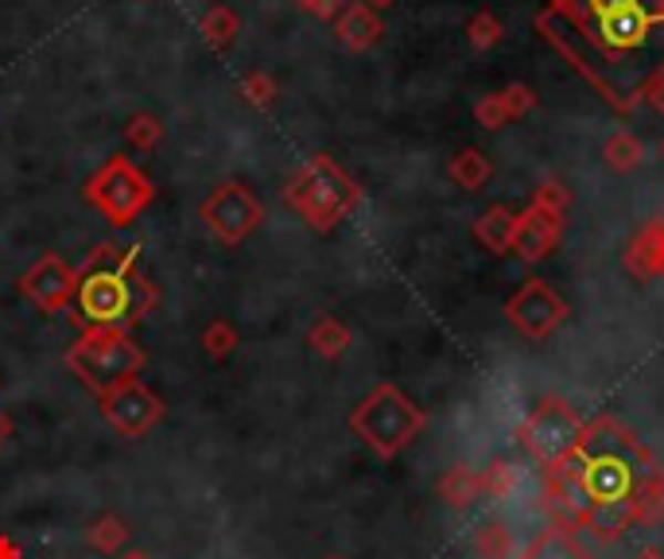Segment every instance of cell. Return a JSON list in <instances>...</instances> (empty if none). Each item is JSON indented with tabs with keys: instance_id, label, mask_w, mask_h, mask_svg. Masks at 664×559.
<instances>
[{
	"instance_id": "obj_1",
	"label": "cell",
	"mask_w": 664,
	"mask_h": 559,
	"mask_svg": "<svg viewBox=\"0 0 664 559\" xmlns=\"http://www.w3.org/2000/svg\"><path fill=\"white\" fill-rule=\"evenodd\" d=\"M537 32L618 113L664 71V0H548Z\"/></svg>"
},
{
	"instance_id": "obj_2",
	"label": "cell",
	"mask_w": 664,
	"mask_h": 559,
	"mask_svg": "<svg viewBox=\"0 0 664 559\" xmlns=\"http://www.w3.org/2000/svg\"><path fill=\"white\" fill-rule=\"evenodd\" d=\"M563 497L587 528L602 540L622 536L649 489V455L625 427L599 420L583 432L579 447L560 463Z\"/></svg>"
},
{
	"instance_id": "obj_3",
	"label": "cell",
	"mask_w": 664,
	"mask_h": 559,
	"mask_svg": "<svg viewBox=\"0 0 664 559\" xmlns=\"http://www.w3.org/2000/svg\"><path fill=\"white\" fill-rule=\"evenodd\" d=\"M159 292L141 268L133 245H97L79 268L74 319L82 327H133L156 308Z\"/></svg>"
},
{
	"instance_id": "obj_4",
	"label": "cell",
	"mask_w": 664,
	"mask_h": 559,
	"mask_svg": "<svg viewBox=\"0 0 664 559\" xmlns=\"http://www.w3.org/2000/svg\"><path fill=\"white\" fill-rule=\"evenodd\" d=\"M284 198L311 229L331 234V229L357 206L362 190H357V183L350 179L331 156H311L308 164L288 179Z\"/></svg>"
},
{
	"instance_id": "obj_5",
	"label": "cell",
	"mask_w": 664,
	"mask_h": 559,
	"mask_svg": "<svg viewBox=\"0 0 664 559\" xmlns=\"http://www.w3.org/2000/svg\"><path fill=\"white\" fill-rule=\"evenodd\" d=\"M66 365L90 393L105 396L136 381V373L144 370V350L121 327H86L82 339L66 350Z\"/></svg>"
},
{
	"instance_id": "obj_6",
	"label": "cell",
	"mask_w": 664,
	"mask_h": 559,
	"mask_svg": "<svg viewBox=\"0 0 664 559\" xmlns=\"http://www.w3.org/2000/svg\"><path fill=\"white\" fill-rule=\"evenodd\" d=\"M427 416L396 385H377L350 416V427L370 443L381 458H393L424 432Z\"/></svg>"
},
{
	"instance_id": "obj_7",
	"label": "cell",
	"mask_w": 664,
	"mask_h": 559,
	"mask_svg": "<svg viewBox=\"0 0 664 559\" xmlns=\"http://www.w3.org/2000/svg\"><path fill=\"white\" fill-rule=\"evenodd\" d=\"M156 187L128 156H110L86 183V203L110 218V226H128L152 203Z\"/></svg>"
},
{
	"instance_id": "obj_8",
	"label": "cell",
	"mask_w": 664,
	"mask_h": 559,
	"mask_svg": "<svg viewBox=\"0 0 664 559\" xmlns=\"http://www.w3.org/2000/svg\"><path fill=\"white\" fill-rule=\"evenodd\" d=\"M203 221L221 245H241L264 226V203L238 179H226L203 198Z\"/></svg>"
},
{
	"instance_id": "obj_9",
	"label": "cell",
	"mask_w": 664,
	"mask_h": 559,
	"mask_svg": "<svg viewBox=\"0 0 664 559\" xmlns=\"http://www.w3.org/2000/svg\"><path fill=\"white\" fill-rule=\"evenodd\" d=\"M563 210H568V195L560 190V183H540L529 210L517 214L513 252L525 265H537V260H544L556 249V241L563 234Z\"/></svg>"
},
{
	"instance_id": "obj_10",
	"label": "cell",
	"mask_w": 664,
	"mask_h": 559,
	"mask_svg": "<svg viewBox=\"0 0 664 559\" xmlns=\"http://www.w3.org/2000/svg\"><path fill=\"white\" fill-rule=\"evenodd\" d=\"M583 432L587 427L575 420V412H571L563 401H556V396L540 401L537 408H532V416L521 424L525 447H529L532 458H540L544 466H560L563 458L579 447Z\"/></svg>"
},
{
	"instance_id": "obj_11",
	"label": "cell",
	"mask_w": 664,
	"mask_h": 559,
	"mask_svg": "<svg viewBox=\"0 0 664 559\" xmlns=\"http://www.w3.org/2000/svg\"><path fill=\"white\" fill-rule=\"evenodd\" d=\"M74 288H79V268L63 260L59 252H43L24 276H20V296L43 315H59L63 308L74 303Z\"/></svg>"
},
{
	"instance_id": "obj_12",
	"label": "cell",
	"mask_w": 664,
	"mask_h": 559,
	"mask_svg": "<svg viewBox=\"0 0 664 559\" xmlns=\"http://www.w3.org/2000/svg\"><path fill=\"white\" fill-rule=\"evenodd\" d=\"M97 401H102V416L113 424V432L128 435V439H141L164 420V401L144 381H128V385L113 389Z\"/></svg>"
},
{
	"instance_id": "obj_13",
	"label": "cell",
	"mask_w": 664,
	"mask_h": 559,
	"mask_svg": "<svg viewBox=\"0 0 664 559\" xmlns=\"http://www.w3.org/2000/svg\"><path fill=\"white\" fill-rule=\"evenodd\" d=\"M568 315V303L544 284V280H525V288L506 303V319L532 342H544Z\"/></svg>"
},
{
	"instance_id": "obj_14",
	"label": "cell",
	"mask_w": 664,
	"mask_h": 559,
	"mask_svg": "<svg viewBox=\"0 0 664 559\" xmlns=\"http://www.w3.org/2000/svg\"><path fill=\"white\" fill-rule=\"evenodd\" d=\"M381 32H385L381 17L370 9V4H362V0L342 4V12L334 17V35H339V43L350 51H370L373 43L381 40Z\"/></svg>"
},
{
	"instance_id": "obj_15",
	"label": "cell",
	"mask_w": 664,
	"mask_h": 559,
	"mask_svg": "<svg viewBox=\"0 0 664 559\" xmlns=\"http://www.w3.org/2000/svg\"><path fill=\"white\" fill-rule=\"evenodd\" d=\"M475 237L483 241V249H490L494 257H506L513 249L517 237V214L509 206H490L483 218L475 221Z\"/></svg>"
},
{
	"instance_id": "obj_16",
	"label": "cell",
	"mask_w": 664,
	"mask_h": 559,
	"mask_svg": "<svg viewBox=\"0 0 664 559\" xmlns=\"http://www.w3.org/2000/svg\"><path fill=\"white\" fill-rule=\"evenodd\" d=\"M625 268H630V272H637L641 280H649V276H661L664 272V221L649 226L645 234H641L637 241L630 245Z\"/></svg>"
},
{
	"instance_id": "obj_17",
	"label": "cell",
	"mask_w": 664,
	"mask_h": 559,
	"mask_svg": "<svg viewBox=\"0 0 664 559\" xmlns=\"http://www.w3.org/2000/svg\"><path fill=\"white\" fill-rule=\"evenodd\" d=\"M521 559H591V551L583 548L575 532L568 528H544L529 548L521 551Z\"/></svg>"
},
{
	"instance_id": "obj_18",
	"label": "cell",
	"mask_w": 664,
	"mask_h": 559,
	"mask_svg": "<svg viewBox=\"0 0 664 559\" xmlns=\"http://www.w3.org/2000/svg\"><path fill=\"white\" fill-rule=\"evenodd\" d=\"M198 32H203V43L210 51H230L241 32V20L230 4H214V9H206L203 20H198Z\"/></svg>"
},
{
	"instance_id": "obj_19",
	"label": "cell",
	"mask_w": 664,
	"mask_h": 559,
	"mask_svg": "<svg viewBox=\"0 0 664 559\" xmlns=\"http://www.w3.org/2000/svg\"><path fill=\"white\" fill-rule=\"evenodd\" d=\"M447 175H452L455 187H463V190H478V187H486V179H490V175H494V167H490V159H486L478 148H463L459 156L452 159V167H447Z\"/></svg>"
},
{
	"instance_id": "obj_20",
	"label": "cell",
	"mask_w": 664,
	"mask_h": 559,
	"mask_svg": "<svg viewBox=\"0 0 664 559\" xmlns=\"http://www.w3.org/2000/svg\"><path fill=\"white\" fill-rule=\"evenodd\" d=\"M308 342L323 358H339V354H346V346H350V331L334 315H323V319H315V327L308 331Z\"/></svg>"
},
{
	"instance_id": "obj_21",
	"label": "cell",
	"mask_w": 664,
	"mask_h": 559,
	"mask_svg": "<svg viewBox=\"0 0 664 559\" xmlns=\"http://www.w3.org/2000/svg\"><path fill=\"white\" fill-rule=\"evenodd\" d=\"M602 156H606V164L618 167V172H630V167L641 164L645 148H641V141L633 133H618V136H610V141L602 144Z\"/></svg>"
},
{
	"instance_id": "obj_22",
	"label": "cell",
	"mask_w": 664,
	"mask_h": 559,
	"mask_svg": "<svg viewBox=\"0 0 664 559\" xmlns=\"http://www.w3.org/2000/svg\"><path fill=\"white\" fill-rule=\"evenodd\" d=\"M125 141L141 152L156 148V144L164 141V121L152 117V113H133V121L125 125Z\"/></svg>"
},
{
	"instance_id": "obj_23",
	"label": "cell",
	"mask_w": 664,
	"mask_h": 559,
	"mask_svg": "<svg viewBox=\"0 0 664 559\" xmlns=\"http://www.w3.org/2000/svg\"><path fill=\"white\" fill-rule=\"evenodd\" d=\"M277 94H280V86L269 71H253L241 79V97H246L249 105H257V110H269V105L277 102Z\"/></svg>"
},
{
	"instance_id": "obj_24",
	"label": "cell",
	"mask_w": 664,
	"mask_h": 559,
	"mask_svg": "<svg viewBox=\"0 0 664 559\" xmlns=\"http://www.w3.org/2000/svg\"><path fill=\"white\" fill-rule=\"evenodd\" d=\"M203 350L210 358H230L234 350H238V331H234L226 319H214V323L206 327V334H203Z\"/></svg>"
},
{
	"instance_id": "obj_25",
	"label": "cell",
	"mask_w": 664,
	"mask_h": 559,
	"mask_svg": "<svg viewBox=\"0 0 664 559\" xmlns=\"http://www.w3.org/2000/svg\"><path fill=\"white\" fill-rule=\"evenodd\" d=\"M467 35H470V43H475V48H483V51L498 48V43H501V20L494 17V12H478V17L467 24Z\"/></svg>"
},
{
	"instance_id": "obj_26",
	"label": "cell",
	"mask_w": 664,
	"mask_h": 559,
	"mask_svg": "<svg viewBox=\"0 0 664 559\" xmlns=\"http://www.w3.org/2000/svg\"><path fill=\"white\" fill-rule=\"evenodd\" d=\"M125 540H128V528L121 525L117 517H102L94 528H90V544H94V548H102V551H117Z\"/></svg>"
},
{
	"instance_id": "obj_27",
	"label": "cell",
	"mask_w": 664,
	"mask_h": 559,
	"mask_svg": "<svg viewBox=\"0 0 664 559\" xmlns=\"http://www.w3.org/2000/svg\"><path fill=\"white\" fill-rule=\"evenodd\" d=\"M475 117L483 121L486 128H501V125H509V113H506V102H501V94L483 97V102L475 105Z\"/></svg>"
},
{
	"instance_id": "obj_28",
	"label": "cell",
	"mask_w": 664,
	"mask_h": 559,
	"mask_svg": "<svg viewBox=\"0 0 664 559\" xmlns=\"http://www.w3.org/2000/svg\"><path fill=\"white\" fill-rule=\"evenodd\" d=\"M501 102H506L509 121H517V117H525L532 105H537V94H532L529 86H509V90H501Z\"/></svg>"
},
{
	"instance_id": "obj_29",
	"label": "cell",
	"mask_w": 664,
	"mask_h": 559,
	"mask_svg": "<svg viewBox=\"0 0 664 559\" xmlns=\"http://www.w3.org/2000/svg\"><path fill=\"white\" fill-rule=\"evenodd\" d=\"M295 9L311 12L319 20H334L342 12V0H295Z\"/></svg>"
},
{
	"instance_id": "obj_30",
	"label": "cell",
	"mask_w": 664,
	"mask_h": 559,
	"mask_svg": "<svg viewBox=\"0 0 664 559\" xmlns=\"http://www.w3.org/2000/svg\"><path fill=\"white\" fill-rule=\"evenodd\" d=\"M645 97H649V105H653V110H656V113H661V117H664V71L656 74L653 82H649Z\"/></svg>"
},
{
	"instance_id": "obj_31",
	"label": "cell",
	"mask_w": 664,
	"mask_h": 559,
	"mask_svg": "<svg viewBox=\"0 0 664 559\" xmlns=\"http://www.w3.org/2000/svg\"><path fill=\"white\" fill-rule=\"evenodd\" d=\"M0 559H20V548L9 540V536H0Z\"/></svg>"
},
{
	"instance_id": "obj_32",
	"label": "cell",
	"mask_w": 664,
	"mask_h": 559,
	"mask_svg": "<svg viewBox=\"0 0 664 559\" xmlns=\"http://www.w3.org/2000/svg\"><path fill=\"white\" fill-rule=\"evenodd\" d=\"M362 4H370L373 12H381V9H393L396 0H362Z\"/></svg>"
},
{
	"instance_id": "obj_33",
	"label": "cell",
	"mask_w": 664,
	"mask_h": 559,
	"mask_svg": "<svg viewBox=\"0 0 664 559\" xmlns=\"http://www.w3.org/2000/svg\"><path fill=\"white\" fill-rule=\"evenodd\" d=\"M121 559H152V556H144V551H125Z\"/></svg>"
},
{
	"instance_id": "obj_34",
	"label": "cell",
	"mask_w": 664,
	"mask_h": 559,
	"mask_svg": "<svg viewBox=\"0 0 664 559\" xmlns=\"http://www.w3.org/2000/svg\"><path fill=\"white\" fill-rule=\"evenodd\" d=\"M331 559H339V556H331Z\"/></svg>"
}]
</instances>
